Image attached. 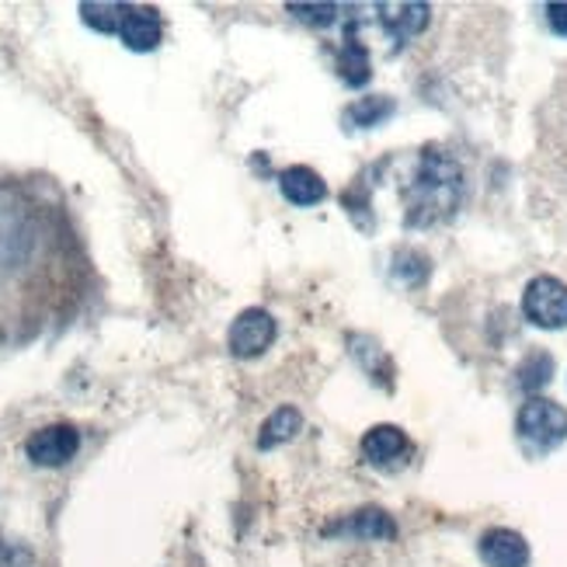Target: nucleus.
<instances>
[{
    "label": "nucleus",
    "mask_w": 567,
    "mask_h": 567,
    "mask_svg": "<svg viewBox=\"0 0 567 567\" xmlns=\"http://www.w3.org/2000/svg\"><path fill=\"white\" fill-rule=\"evenodd\" d=\"M81 450V432L73 425H45L29 435L24 442V456L35 466H66Z\"/></svg>",
    "instance_id": "20e7f679"
},
{
    "label": "nucleus",
    "mask_w": 567,
    "mask_h": 567,
    "mask_svg": "<svg viewBox=\"0 0 567 567\" xmlns=\"http://www.w3.org/2000/svg\"><path fill=\"white\" fill-rule=\"evenodd\" d=\"M377 14H380L383 32H386L393 42H408V39H414L417 32H425L432 8H429V4H414V0H411V4H380Z\"/></svg>",
    "instance_id": "6e6552de"
},
{
    "label": "nucleus",
    "mask_w": 567,
    "mask_h": 567,
    "mask_svg": "<svg viewBox=\"0 0 567 567\" xmlns=\"http://www.w3.org/2000/svg\"><path fill=\"white\" fill-rule=\"evenodd\" d=\"M279 188L286 195V203H292V206H317L328 195L324 178H320L313 167H303V164L286 167L279 175Z\"/></svg>",
    "instance_id": "1a4fd4ad"
},
{
    "label": "nucleus",
    "mask_w": 567,
    "mask_h": 567,
    "mask_svg": "<svg viewBox=\"0 0 567 567\" xmlns=\"http://www.w3.org/2000/svg\"><path fill=\"white\" fill-rule=\"evenodd\" d=\"M481 560L487 567H526L529 564V544L515 529H487L481 536Z\"/></svg>",
    "instance_id": "0eeeda50"
},
{
    "label": "nucleus",
    "mask_w": 567,
    "mask_h": 567,
    "mask_svg": "<svg viewBox=\"0 0 567 567\" xmlns=\"http://www.w3.org/2000/svg\"><path fill=\"white\" fill-rule=\"evenodd\" d=\"M519 435L536 453L557 450L567 439V411L554 401H544V398L526 401L519 411Z\"/></svg>",
    "instance_id": "f03ea898"
},
{
    "label": "nucleus",
    "mask_w": 567,
    "mask_h": 567,
    "mask_svg": "<svg viewBox=\"0 0 567 567\" xmlns=\"http://www.w3.org/2000/svg\"><path fill=\"white\" fill-rule=\"evenodd\" d=\"M523 313L536 328H567V282L554 276H536L523 292Z\"/></svg>",
    "instance_id": "7ed1b4c3"
},
{
    "label": "nucleus",
    "mask_w": 567,
    "mask_h": 567,
    "mask_svg": "<svg viewBox=\"0 0 567 567\" xmlns=\"http://www.w3.org/2000/svg\"><path fill=\"white\" fill-rule=\"evenodd\" d=\"M547 24L567 39V4H547Z\"/></svg>",
    "instance_id": "a211bd4d"
},
{
    "label": "nucleus",
    "mask_w": 567,
    "mask_h": 567,
    "mask_svg": "<svg viewBox=\"0 0 567 567\" xmlns=\"http://www.w3.org/2000/svg\"><path fill=\"white\" fill-rule=\"evenodd\" d=\"M460 195H463V175L456 161L429 146L422 161H417L414 182L408 188V224L429 227L435 219L453 216V209L460 206Z\"/></svg>",
    "instance_id": "f257e3e1"
},
{
    "label": "nucleus",
    "mask_w": 567,
    "mask_h": 567,
    "mask_svg": "<svg viewBox=\"0 0 567 567\" xmlns=\"http://www.w3.org/2000/svg\"><path fill=\"white\" fill-rule=\"evenodd\" d=\"M408 435L398 425H373L362 435V456L377 466H386L408 453Z\"/></svg>",
    "instance_id": "9d476101"
},
{
    "label": "nucleus",
    "mask_w": 567,
    "mask_h": 567,
    "mask_svg": "<svg viewBox=\"0 0 567 567\" xmlns=\"http://www.w3.org/2000/svg\"><path fill=\"white\" fill-rule=\"evenodd\" d=\"M300 425H303L300 411H296V408H279V411L261 425L258 450H276V446H282V442H289L296 432H300Z\"/></svg>",
    "instance_id": "f8f14e48"
},
{
    "label": "nucleus",
    "mask_w": 567,
    "mask_h": 567,
    "mask_svg": "<svg viewBox=\"0 0 567 567\" xmlns=\"http://www.w3.org/2000/svg\"><path fill=\"white\" fill-rule=\"evenodd\" d=\"M227 341H230V352L237 359H255L276 341V317L268 310H261V307L244 310L230 324Z\"/></svg>",
    "instance_id": "39448f33"
},
{
    "label": "nucleus",
    "mask_w": 567,
    "mask_h": 567,
    "mask_svg": "<svg viewBox=\"0 0 567 567\" xmlns=\"http://www.w3.org/2000/svg\"><path fill=\"white\" fill-rule=\"evenodd\" d=\"M338 73L344 84L352 87H362L369 78H373V66H369V49L349 32V39H344L341 53H338Z\"/></svg>",
    "instance_id": "9b49d317"
},
{
    "label": "nucleus",
    "mask_w": 567,
    "mask_h": 567,
    "mask_svg": "<svg viewBox=\"0 0 567 567\" xmlns=\"http://www.w3.org/2000/svg\"><path fill=\"white\" fill-rule=\"evenodd\" d=\"M81 18L87 29L102 32V35H115L118 18H122V4H81Z\"/></svg>",
    "instance_id": "2eb2a0df"
},
{
    "label": "nucleus",
    "mask_w": 567,
    "mask_h": 567,
    "mask_svg": "<svg viewBox=\"0 0 567 567\" xmlns=\"http://www.w3.org/2000/svg\"><path fill=\"white\" fill-rule=\"evenodd\" d=\"M289 11L300 21H310V24H331L338 8L334 4H289Z\"/></svg>",
    "instance_id": "f3484780"
},
{
    "label": "nucleus",
    "mask_w": 567,
    "mask_h": 567,
    "mask_svg": "<svg viewBox=\"0 0 567 567\" xmlns=\"http://www.w3.org/2000/svg\"><path fill=\"white\" fill-rule=\"evenodd\" d=\"M390 115H393V102H390V97H380V94H373V97H359V102L349 109V122H355L359 130L380 126V122L390 118Z\"/></svg>",
    "instance_id": "4468645a"
},
{
    "label": "nucleus",
    "mask_w": 567,
    "mask_h": 567,
    "mask_svg": "<svg viewBox=\"0 0 567 567\" xmlns=\"http://www.w3.org/2000/svg\"><path fill=\"white\" fill-rule=\"evenodd\" d=\"M344 529H349L352 536H362V539H393L398 536V526H393V519L380 508H365V512L352 515Z\"/></svg>",
    "instance_id": "ddd939ff"
},
{
    "label": "nucleus",
    "mask_w": 567,
    "mask_h": 567,
    "mask_svg": "<svg viewBox=\"0 0 567 567\" xmlns=\"http://www.w3.org/2000/svg\"><path fill=\"white\" fill-rule=\"evenodd\" d=\"M550 373H554V359H550L547 352H536V355H529L526 365L519 369V383H523L526 390H536V386H544V383L550 380Z\"/></svg>",
    "instance_id": "dca6fc26"
},
{
    "label": "nucleus",
    "mask_w": 567,
    "mask_h": 567,
    "mask_svg": "<svg viewBox=\"0 0 567 567\" xmlns=\"http://www.w3.org/2000/svg\"><path fill=\"white\" fill-rule=\"evenodd\" d=\"M115 35L126 42V49L133 53H151V49L161 45V18L154 8H140V4H122V18H118V29Z\"/></svg>",
    "instance_id": "423d86ee"
}]
</instances>
